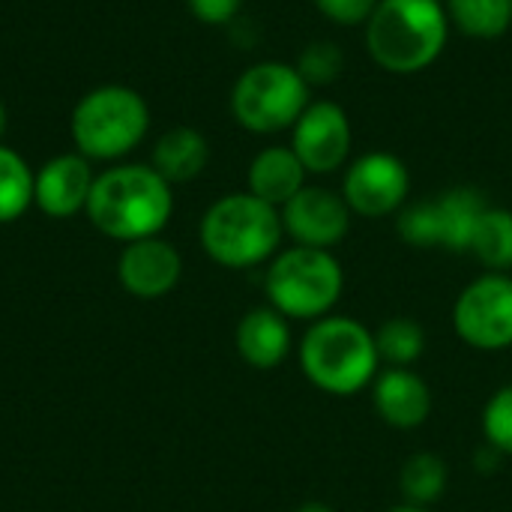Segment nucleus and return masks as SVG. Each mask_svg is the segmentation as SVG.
I'll list each match as a JSON object with an SVG mask.
<instances>
[{"label":"nucleus","mask_w":512,"mask_h":512,"mask_svg":"<svg viewBox=\"0 0 512 512\" xmlns=\"http://www.w3.org/2000/svg\"><path fill=\"white\" fill-rule=\"evenodd\" d=\"M309 84L294 63L261 60L243 69L231 87V114L234 120L255 135H273L291 129L306 111Z\"/></svg>","instance_id":"nucleus-7"},{"label":"nucleus","mask_w":512,"mask_h":512,"mask_svg":"<svg viewBox=\"0 0 512 512\" xmlns=\"http://www.w3.org/2000/svg\"><path fill=\"white\" fill-rule=\"evenodd\" d=\"M408 192H411V171L399 156L387 150L363 153L345 168L342 198L354 216L363 219L393 216L408 204Z\"/></svg>","instance_id":"nucleus-9"},{"label":"nucleus","mask_w":512,"mask_h":512,"mask_svg":"<svg viewBox=\"0 0 512 512\" xmlns=\"http://www.w3.org/2000/svg\"><path fill=\"white\" fill-rule=\"evenodd\" d=\"M375 345H378V357L387 366H399V369H411L423 351H426V330L414 321V318H387L378 330H375Z\"/></svg>","instance_id":"nucleus-23"},{"label":"nucleus","mask_w":512,"mask_h":512,"mask_svg":"<svg viewBox=\"0 0 512 512\" xmlns=\"http://www.w3.org/2000/svg\"><path fill=\"white\" fill-rule=\"evenodd\" d=\"M117 276H120V285L132 297L159 300L177 288V282L183 276V258L162 237L135 240V243H126L120 252Z\"/></svg>","instance_id":"nucleus-13"},{"label":"nucleus","mask_w":512,"mask_h":512,"mask_svg":"<svg viewBox=\"0 0 512 512\" xmlns=\"http://www.w3.org/2000/svg\"><path fill=\"white\" fill-rule=\"evenodd\" d=\"M201 249L231 270H249L270 261L285 237L282 216L252 192H234L213 201L198 228Z\"/></svg>","instance_id":"nucleus-4"},{"label":"nucleus","mask_w":512,"mask_h":512,"mask_svg":"<svg viewBox=\"0 0 512 512\" xmlns=\"http://www.w3.org/2000/svg\"><path fill=\"white\" fill-rule=\"evenodd\" d=\"M456 336L486 354L512 348V276L483 273L468 282L453 303Z\"/></svg>","instance_id":"nucleus-8"},{"label":"nucleus","mask_w":512,"mask_h":512,"mask_svg":"<svg viewBox=\"0 0 512 512\" xmlns=\"http://www.w3.org/2000/svg\"><path fill=\"white\" fill-rule=\"evenodd\" d=\"M399 237L414 246V249H441V222H438V207L435 198L429 201H414L399 210L396 219Z\"/></svg>","instance_id":"nucleus-24"},{"label":"nucleus","mask_w":512,"mask_h":512,"mask_svg":"<svg viewBox=\"0 0 512 512\" xmlns=\"http://www.w3.org/2000/svg\"><path fill=\"white\" fill-rule=\"evenodd\" d=\"M345 291V270L330 249H279L264 273V294L288 321H318L333 315Z\"/></svg>","instance_id":"nucleus-6"},{"label":"nucleus","mask_w":512,"mask_h":512,"mask_svg":"<svg viewBox=\"0 0 512 512\" xmlns=\"http://www.w3.org/2000/svg\"><path fill=\"white\" fill-rule=\"evenodd\" d=\"M372 402L378 417L402 432L420 429L432 414V390L414 369L387 366L372 381Z\"/></svg>","instance_id":"nucleus-14"},{"label":"nucleus","mask_w":512,"mask_h":512,"mask_svg":"<svg viewBox=\"0 0 512 512\" xmlns=\"http://www.w3.org/2000/svg\"><path fill=\"white\" fill-rule=\"evenodd\" d=\"M294 66H297V72L303 75V81L309 87H315V84L324 87V84H333L342 75L345 54H342V48L336 42H309L300 51Z\"/></svg>","instance_id":"nucleus-25"},{"label":"nucleus","mask_w":512,"mask_h":512,"mask_svg":"<svg viewBox=\"0 0 512 512\" xmlns=\"http://www.w3.org/2000/svg\"><path fill=\"white\" fill-rule=\"evenodd\" d=\"M312 3L324 18H330L333 24H342V27L366 24L378 6V0H312Z\"/></svg>","instance_id":"nucleus-27"},{"label":"nucleus","mask_w":512,"mask_h":512,"mask_svg":"<svg viewBox=\"0 0 512 512\" xmlns=\"http://www.w3.org/2000/svg\"><path fill=\"white\" fill-rule=\"evenodd\" d=\"M450 18L441 0H378L366 21L369 57L393 75L429 69L447 48Z\"/></svg>","instance_id":"nucleus-3"},{"label":"nucleus","mask_w":512,"mask_h":512,"mask_svg":"<svg viewBox=\"0 0 512 512\" xmlns=\"http://www.w3.org/2000/svg\"><path fill=\"white\" fill-rule=\"evenodd\" d=\"M351 120L339 102H309L300 120L291 126V150L300 156L309 174H333L351 159Z\"/></svg>","instance_id":"nucleus-10"},{"label":"nucleus","mask_w":512,"mask_h":512,"mask_svg":"<svg viewBox=\"0 0 512 512\" xmlns=\"http://www.w3.org/2000/svg\"><path fill=\"white\" fill-rule=\"evenodd\" d=\"M387 512H432L429 507H417V504H399V507H393V510H387Z\"/></svg>","instance_id":"nucleus-30"},{"label":"nucleus","mask_w":512,"mask_h":512,"mask_svg":"<svg viewBox=\"0 0 512 512\" xmlns=\"http://www.w3.org/2000/svg\"><path fill=\"white\" fill-rule=\"evenodd\" d=\"M246 0H186L189 12L201 21V24H210V27H222L228 21H234L240 15Z\"/></svg>","instance_id":"nucleus-28"},{"label":"nucleus","mask_w":512,"mask_h":512,"mask_svg":"<svg viewBox=\"0 0 512 512\" xmlns=\"http://www.w3.org/2000/svg\"><path fill=\"white\" fill-rule=\"evenodd\" d=\"M234 342H237V354L246 366L261 369V372L279 369L294 348L291 321L282 312H276L273 306L249 309L237 324Z\"/></svg>","instance_id":"nucleus-15"},{"label":"nucleus","mask_w":512,"mask_h":512,"mask_svg":"<svg viewBox=\"0 0 512 512\" xmlns=\"http://www.w3.org/2000/svg\"><path fill=\"white\" fill-rule=\"evenodd\" d=\"M450 27L471 39H498L512 27V0H447Z\"/></svg>","instance_id":"nucleus-20"},{"label":"nucleus","mask_w":512,"mask_h":512,"mask_svg":"<svg viewBox=\"0 0 512 512\" xmlns=\"http://www.w3.org/2000/svg\"><path fill=\"white\" fill-rule=\"evenodd\" d=\"M486 273H510L512 270V210L507 207H486L477 222L471 249H468Z\"/></svg>","instance_id":"nucleus-19"},{"label":"nucleus","mask_w":512,"mask_h":512,"mask_svg":"<svg viewBox=\"0 0 512 512\" xmlns=\"http://www.w3.org/2000/svg\"><path fill=\"white\" fill-rule=\"evenodd\" d=\"M309 171L303 168L300 156L282 144L264 147L246 171V192H252L255 198L267 201L270 207L282 210L303 186H306Z\"/></svg>","instance_id":"nucleus-16"},{"label":"nucleus","mask_w":512,"mask_h":512,"mask_svg":"<svg viewBox=\"0 0 512 512\" xmlns=\"http://www.w3.org/2000/svg\"><path fill=\"white\" fill-rule=\"evenodd\" d=\"M207 162H210V141L204 138V132L192 126H174L162 132L150 153L153 171L165 177L171 186L192 183L195 177L204 174Z\"/></svg>","instance_id":"nucleus-17"},{"label":"nucleus","mask_w":512,"mask_h":512,"mask_svg":"<svg viewBox=\"0 0 512 512\" xmlns=\"http://www.w3.org/2000/svg\"><path fill=\"white\" fill-rule=\"evenodd\" d=\"M306 381L327 396H357L381 372L375 330L351 315H327L309 324L297 348Z\"/></svg>","instance_id":"nucleus-2"},{"label":"nucleus","mask_w":512,"mask_h":512,"mask_svg":"<svg viewBox=\"0 0 512 512\" xmlns=\"http://www.w3.org/2000/svg\"><path fill=\"white\" fill-rule=\"evenodd\" d=\"M297 512H336L330 504H324V501H309V504H303V507H297Z\"/></svg>","instance_id":"nucleus-29"},{"label":"nucleus","mask_w":512,"mask_h":512,"mask_svg":"<svg viewBox=\"0 0 512 512\" xmlns=\"http://www.w3.org/2000/svg\"><path fill=\"white\" fill-rule=\"evenodd\" d=\"M84 213L105 237L135 243L159 237V231L171 222L174 192L171 183L153 171V165H114L96 174Z\"/></svg>","instance_id":"nucleus-1"},{"label":"nucleus","mask_w":512,"mask_h":512,"mask_svg":"<svg viewBox=\"0 0 512 512\" xmlns=\"http://www.w3.org/2000/svg\"><path fill=\"white\" fill-rule=\"evenodd\" d=\"M150 129L144 96L126 84H102L87 90L69 117L75 153L90 162H117L129 156Z\"/></svg>","instance_id":"nucleus-5"},{"label":"nucleus","mask_w":512,"mask_h":512,"mask_svg":"<svg viewBox=\"0 0 512 512\" xmlns=\"http://www.w3.org/2000/svg\"><path fill=\"white\" fill-rule=\"evenodd\" d=\"M438 222H441V249L447 252H468L477 222L486 213V198L474 186H453L435 198Z\"/></svg>","instance_id":"nucleus-18"},{"label":"nucleus","mask_w":512,"mask_h":512,"mask_svg":"<svg viewBox=\"0 0 512 512\" xmlns=\"http://www.w3.org/2000/svg\"><path fill=\"white\" fill-rule=\"evenodd\" d=\"M450 483V468L438 453H414L405 459L402 471H399V489L405 504H417V507H432L435 501L444 498Z\"/></svg>","instance_id":"nucleus-21"},{"label":"nucleus","mask_w":512,"mask_h":512,"mask_svg":"<svg viewBox=\"0 0 512 512\" xmlns=\"http://www.w3.org/2000/svg\"><path fill=\"white\" fill-rule=\"evenodd\" d=\"M3 132H6V108L0 102V138H3Z\"/></svg>","instance_id":"nucleus-31"},{"label":"nucleus","mask_w":512,"mask_h":512,"mask_svg":"<svg viewBox=\"0 0 512 512\" xmlns=\"http://www.w3.org/2000/svg\"><path fill=\"white\" fill-rule=\"evenodd\" d=\"M96 174L81 153H60L48 159L33 177V204L51 219H69L87 210Z\"/></svg>","instance_id":"nucleus-12"},{"label":"nucleus","mask_w":512,"mask_h":512,"mask_svg":"<svg viewBox=\"0 0 512 512\" xmlns=\"http://www.w3.org/2000/svg\"><path fill=\"white\" fill-rule=\"evenodd\" d=\"M282 228L294 240V246L309 249H336L351 231V207L342 192L324 186H303L282 210Z\"/></svg>","instance_id":"nucleus-11"},{"label":"nucleus","mask_w":512,"mask_h":512,"mask_svg":"<svg viewBox=\"0 0 512 512\" xmlns=\"http://www.w3.org/2000/svg\"><path fill=\"white\" fill-rule=\"evenodd\" d=\"M483 438L492 450L512 456V384H504L483 408Z\"/></svg>","instance_id":"nucleus-26"},{"label":"nucleus","mask_w":512,"mask_h":512,"mask_svg":"<svg viewBox=\"0 0 512 512\" xmlns=\"http://www.w3.org/2000/svg\"><path fill=\"white\" fill-rule=\"evenodd\" d=\"M33 177L27 159L0 144V225L21 219L33 204Z\"/></svg>","instance_id":"nucleus-22"}]
</instances>
